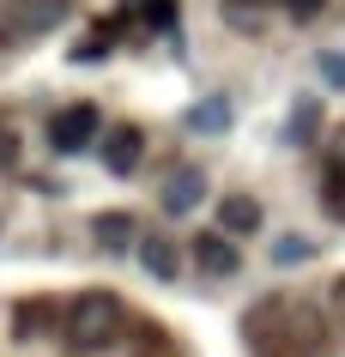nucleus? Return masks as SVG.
<instances>
[{
	"label": "nucleus",
	"mask_w": 345,
	"mask_h": 357,
	"mask_svg": "<svg viewBox=\"0 0 345 357\" xmlns=\"http://www.w3.org/2000/svg\"><path fill=\"white\" fill-rule=\"evenodd\" d=\"M224 121H230V109H224V103H218V97L194 109V128H206V133H218V128H224Z\"/></svg>",
	"instance_id": "obj_11"
},
{
	"label": "nucleus",
	"mask_w": 345,
	"mask_h": 357,
	"mask_svg": "<svg viewBox=\"0 0 345 357\" xmlns=\"http://www.w3.org/2000/svg\"><path fill=\"white\" fill-rule=\"evenodd\" d=\"M139 151H146V133L139 128H109L103 133V169H115V176H128L139 164Z\"/></svg>",
	"instance_id": "obj_6"
},
{
	"label": "nucleus",
	"mask_w": 345,
	"mask_h": 357,
	"mask_svg": "<svg viewBox=\"0 0 345 357\" xmlns=\"http://www.w3.org/2000/svg\"><path fill=\"white\" fill-rule=\"evenodd\" d=\"M291 13H297V19H309V13H321V0H285Z\"/></svg>",
	"instance_id": "obj_18"
},
{
	"label": "nucleus",
	"mask_w": 345,
	"mask_h": 357,
	"mask_svg": "<svg viewBox=\"0 0 345 357\" xmlns=\"http://www.w3.org/2000/svg\"><path fill=\"white\" fill-rule=\"evenodd\" d=\"M67 13H73V0H6V13H0V43L43 37V31H55Z\"/></svg>",
	"instance_id": "obj_2"
},
{
	"label": "nucleus",
	"mask_w": 345,
	"mask_h": 357,
	"mask_svg": "<svg viewBox=\"0 0 345 357\" xmlns=\"http://www.w3.org/2000/svg\"><path fill=\"white\" fill-rule=\"evenodd\" d=\"M139 266H146L152 279H164V284H170L176 273H182V255H176V243H170V236H139Z\"/></svg>",
	"instance_id": "obj_9"
},
{
	"label": "nucleus",
	"mask_w": 345,
	"mask_h": 357,
	"mask_svg": "<svg viewBox=\"0 0 345 357\" xmlns=\"http://www.w3.org/2000/svg\"><path fill=\"white\" fill-rule=\"evenodd\" d=\"M194 261H200L206 279H230L243 266V255H236V243H230L224 230H212V236H194Z\"/></svg>",
	"instance_id": "obj_4"
},
{
	"label": "nucleus",
	"mask_w": 345,
	"mask_h": 357,
	"mask_svg": "<svg viewBox=\"0 0 345 357\" xmlns=\"http://www.w3.org/2000/svg\"><path fill=\"white\" fill-rule=\"evenodd\" d=\"M121 327H128V309H121L115 291H79V297L67 303L61 339H67L73 351H109L115 339H121Z\"/></svg>",
	"instance_id": "obj_1"
},
{
	"label": "nucleus",
	"mask_w": 345,
	"mask_h": 357,
	"mask_svg": "<svg viewBox=\"0 0 345 357\" xmlns=\"http://www.w3.org/2000/svg\"><path fill=\"white\" fill-rule=\"evenodd\" d=\"M333 321H339V327H345V279L333 284Z\"/></svg>",
	"instance_id": "obj_17"
},
{
	"label": "nucleus",
	"mask_w": 345,
	"mask_h": 357,
	"mask_svg": "<svg viewBox=\"0 0 345 357\" xmlns=\"http://www.w3.org/2000/svg\"><path fill=\"white\" fill-rule=\"evenodd\" d=\"M97 128H103L97 103H67V109L49 115V146H55V151H85L97 139Z\"/></svg>",
	"instance_id": "obj_3"
},
{
	"label": "nucleus",
	"mask_w": 345,
	"mask_h": 357,
	"mask_svg": "<svg viewBox=\"0 0 345 357\" xmlns=\"http://www.w3.org/2000/svg\"><path fill=\"white\" fill-rule=\"evenodd\" d=\"M13 164H19V133L0 121V169H13Z\"/></svg>",
	"instance_id": "obj_15"
},
{
	"label": "nucleus",
	"mask_w": 345,
	"mask_h": 357,
	"mask_svg": "<svg viewBox=\"0 0 345 357\" xmlns=\"http://www.w3.org/2000/svg\"><path fill=\"white\" fill-rule=\"evenodd\" d=\"M200 200H206V169H200V164H182L170 182H164V212H194Z\"/></svg>",
	"instance_id": "obj_5"
},
{
	"label": "nucleus",
	"mask_w": 345,
	"mask_h": 357,
	"mask_svg": "<svg viewBox=\"0 0 345 357\" xmlns=\"http://www.w3.org/2000/svg\"><path fill=\"white\" fill-rule=\"evenodd\" d=\"M321 67H327V85H345V55H327Z\"/></svg>",
	"instance_id": "obj_16"
},
{
	"label": "nucleus",
	"mask_w": 345,
	"mask_h": 357,
	"mask_svg": "<svg viewBox=\"0 0 345 357\" xmlns=\"http://www.w3.org/2000/svg\"><path fill=\"white\" fill-rule=\"evenodd\" d=\"M146 24H152V31H170L176 24V0H146Z\"/></svg>",
	"instance_id": "obj_12"
},
{
	"label": "nucleus",
	"mask_w": 345,
	"mask_h": 357,
	"mask_svg": "<svg viewBox=\"0 0 345 357\" xmlns=\"http://www.w3.org/2000/svg\"><path fill=\"white\" fill-rule=\"evenodd\" d=\"M327 206H333V212L345 218V164H333V169H327Z\"/></svg>",
	"instance_id": "obj_14"
},
{
	"label": "nucleus",
	"mask_w": 345,
	"mask_h": 357,
	"mask_svg": "<svg viewBox=\"0 0 345 357\" xmlns=\"http://www.w3.org/2000/svg\"><path fill=\"white\" fill-rule=\"evenodd\" d=\"M55 327H67V309H55V303H19L13 309V333L19 339H43Z\"/></svg>",
	"instance_id": "obj_7"
},
{
	"label": "nucleus",
	"mask_w": 345,
	"mask_h": 357,
	"mask_svg": "<svg viewBox=\"0 0 345 357\" xmlns=\"http://www.w3.org/2000/svg\"><path fill=\"white\" fill-rule=\"evenodd\" d=\"M91 236H97L103 248H115V255H121V248H139L134 212H97V218H91Z\"/></svg>",
	"instance_id": "obj_8"
},
{
	"label": "nucleus",
	"mask_w": 345,
	"mask_h": 357,
	"mask_svg": "<svg viewBox=\"0 0 345 357\" xmlns=\"http://www.w3.org/2000/svg\"><path fill=\"white\" fill-rule=\"evenodd\" d=\"M218 225H224V236H254V230H261V206H254L249 194H224Z\"/></svg>",
	"instance_id": "obj_10"
},
{
	"label": "nucleus",
	"mask_w": 345,
	"mask_h": 357,
	"mask_svg": "<svg viewBox=\"0 0 345 357\" xmlns=\"http://www.w3.org/2000/svg\"><path fill=\"white\" fill-rule=\"evenodd\" d=\"M273 261H279V266H297V261H309V243H303V236H285V243L273 248Z\"/></svg>",
	"instance_id": "obj_13"
}]
</instances>
